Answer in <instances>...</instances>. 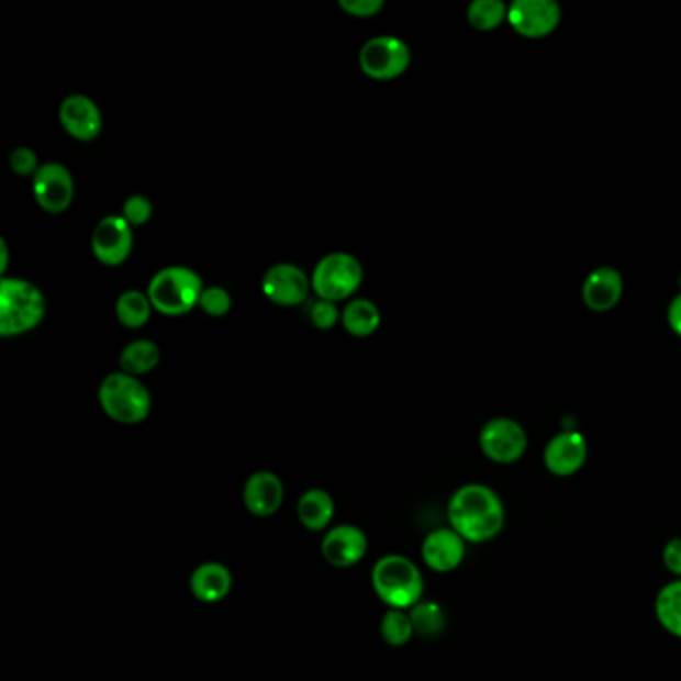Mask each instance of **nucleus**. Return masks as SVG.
Wrapping results in <instances>:
<instances>
[{
	"label": "nucleus",
	"mask_w": 681,
	"mask_h": 681,
	"mask_svg": "<svg viewBox=\"0 0 681 681\" xmlns=\"http://www.w3.org/2000/svg\"><path fill=\"white\" fill-rule=\"evenodd\" d=\"M342 326L354 338H368L380 328V310L368 298H351L342 308Z\"/></svg>",
	"instance_id": "obj_21"
},
{
	"label": "nucleus",
	"mask_w": 681,
	"mask_h": 681,
	"mask_svg": "<svg viewBox=\"0 0 681 681\" xmlns=\"http://www.w3.org/2000/svg\"><path fill=\"white\" fill-rule=\"evenodd\" d=\"M448 520L451 529L466 542L482 544L502 532L504 504L492 488L482 483H468L451 495Z\"/></svg>",
	"instance_id": "obj_1"
},
{
	"label": "nucleus",
	"mask_w": 681,
	"mask_h": 681,
	"mask_svg": "<svg viewBox=\"0 0 681 681\" xmlns=\"http://www.w3.org/2000/svg\"><path fill=\"white\" fill-rule=\"evenodd\" d=\"M668 322H670V328L681 338V294L671 300L670 308H668Z\"/></svg>",
	"instance_id": "obj_34"
},
{
	"label": "nucleus",
	"mask_w": 681,
	"mask_h": 681,
	"mask_svg": "<svg viewBox=\"0 0 681 681\" xmlns=\"http://www.w3.org/2000/svg\"><path fill=\"white\" fill-rule=\"evenodd\" d=\"M372 585L376 595L390 610H412L422 602L424 578L416 563L404 556L390 554L373 563Z\"/></svg>",
	"instance_id": "obj_3"
},
{
	"label": "nucleus",
	"mask_w": 681,
	"mask_h": 681,
	"mask_svg": "<svg viewBox=\"0 0 681 681\" xmlns=\"http://www.w3.org/2000/svg\"><path fill=\"white\" fill-rule=\"evenodd\" d=\"M380 634L384 637L386 644H390L394 648H402V646H406L416 632L412 626L410 614H406L404 610H390V612H386L382 622H380Z\"/></svg>",
	"instance_id": "obj_27"
},
{
	"label": "nucleus",
	"mask_w": 681,
	"mask_h": 681,
	"mask_svg": "<svg viewBox=\"0 0 681 681\" xmlns=\"http://www.w3.org/2000/svg\"><path fill=\"white\" fill-rule=\"evenodd\" d=\"M368 551V536L350 524L332 527L322 539V556L334 568H351L362 561Z\"/></svg>",
	"instance_id": "obj_14"
},
{
	"label": "nucleus",
	"mask_w": 681,
	"mask_h": 681,
	"mask_svg": "<svg viewBox=\"0 0 681 681\" xmlns=\"http://www.w3.org/2000/svg\"><path fill=\"white\" fill-rule=\"evenodd\" d=\"M192 595L204 604H219L232 590V573L220 561L200 563L190 576Z\"/></svg>",
	"instance_id": "obj_19"
},
{
	"label": "nucleus",
	"mask_w": 681,
	"mask_h": 681,
	"mask_svg": "<svg viewBox=\"0 0 681 681\" xmlns=\"http://www.w3.org/2000/svg\"><path fill=\"white\" fill-rule=\"evenodd\" d=\"M33 197L48 214H63L75 198V180L70 170L60 163H44L33 176Z\"/></svg>",
	"instance_id": "obj_10"
},
{
	"label": "nucleus",
	"mask_w": 681,
	"mask_h": 681,
	"mask_svg": "<svg viewBox=\"0 0 681 681\" xmlns=\"http://www.w3.org/2000/svg\"><path fill=\"white\" fill-rule=\"evenodd\" d=\"M99 404L110 420L132 426L148 417L153 408V395L141 382V378L119 370L104 376V380L100 382Z\"/></svg>",
	"instance_id": "obj_5"
},
{
	"label": "nucleus",
	"mask_w": 681,
	"mask_h": 681,
	"mask_svg": "<svg viewBox=\"0 0 681 681\" xmlns=\"http://www.w3.org/2000/svg\"><path fill=\"white\" fill-rule=\"evenodd\" d=\"M121 370L131 373V376H144V373L153 372L154 368L160 364V348L158 344L146 338L132 340L122 348L121 351Z\"/></svg>",
	"instance_id": "obj_23"
},
{
	"label": "nucleus",
	"mask_w": 681,
	"mask_h": 681,
	"mask_svg": "<svg viewBox=\"0 0 681 681\" xmlns=\"http://www.w3.org/2000/svg\"><path fill=\"white\" fill-rule=\"evenodd\" d=\"M263 292L276 306L297 308L310 297L312 280L297 264L278 263L264 272Z\"/></svg>",
	"instance_id": "obj_9"
},
{
	"label": "nucleus",
	"mask_w": 681,
	"mask_h": 681,
	"mask_svg": "<svg viewBox=\"0 0 681 681\" xmlns=\"http://www.w3.org/2000/svg\"><path fill=\"white\" fill-rule=\"evenodd\" d=\"M153 202L144 194H132L122 204V219L134 226H144L148 220L153 219Z\"/></svg>",
	"instance_id": "obj_30"
},
{
	"label": "nucleus",
	"mask_w": 681,
	"mask_h": 681,
	"mask_svg": "<svg viewBox=\"0 0 681 681\" xmlns=\"http://www.w3.org/2000/svg\"><path fill=\"white\" fill-rule=\"evenodd\" d=\"M244 505L256 517H268L280 510L284 502V483L275 472H254L244 483Z\"/></svg>",
	"instance_id": "obj_16"
},
{
	"label": "nucleus",
	"mask_w": 681,
	"mask_h": 681,
	"mask_svg": "<svg viewBox=\"0 0 681 681\" xmlns=\"http://www.w3.org/2000/svg\"><path fill=\"white\" fill-rule=\"evenodd\" d=\"M358 63L366 77L386 82L406 72L412 63V53L402 38L392 34H380L362 44Z\"/></svg>",
	"instance_id": "obj_7"
},
{
	"label": "nucleus",
	"mask_w": 681,
	"mask_h": 681,
	"mask_svg": "<svg viewBox=\"0 0 681 681\" xmlns=\"http://www.w3.org/2000/svg\"><path fill=\"white\" fill-rule=\"evenodd\" d=\"M46 314V300L38 286L2 276L0 280V336L14 338L36 328Z\"/></svg>",
	"instance_id": "obj_2"
},
{
	"label": "nucleus",
	"mask_w": 681,
	"mask_h": 681,
	"mask_svg": "<svg viewBox=\"0 0 681 681\" xmlns=\"http://www.w3.org/2000/svg\"><path fill=\"white\" fill-rule=\"evenodd\" d=\"M312 292L330 302H348L362 286L364 268L350 253H330L322 256L312 275Z\"/></svg>",
	"instance_id": "obj_6"
},
{
	"label": "nucleus",
	"mask_w": 681,
	"mask_h": 681,
	"mask_svg": "<svg viewBox=\"0 0 681 681\" xmlns=\"http://www.w3.org/2000/svg\"><path fill=\"white\" fill-rule=\"evenodd\" d=\"M9 268V244L4 238H0V275H7Z\"/></svg>",
	"instance_id": "obj_35"
},
{
	"label": "nucleus",
	"mask_w": 681,
	"mask_h": 681,
	"mask_svg": "<svg viewBox=\"0 0 681 681\" xmlns=\"http://www.w3.org/2000/svg\"><path fill=\"white\" fill-rule=\"evenodd\" d=\"M9 166L14 175L34 176L43 165L38 163V154L34 153L33 148L16 146L9 156Z\"/></svg>",
	"instance_id": "obj_31"
},
{
	"label": "nucleus",
	"mask_w": 681,
	"mask_h": 681,
	"mask_svg": "<svg viewBox=\"0 0 681 681\" xmlns=\"http://www.w3.org/2000/svg\"><path fill=\"white\" fill-rule=\"evenodd\" d=\"M680 284H681V278H680Z\"/></svg>",
	"instance_id": "obj_36"
},
{
	"label": "nucleus",
	"mask_w": 681,
	"mask_h": 681,
	"mask_svg": "<svg viewBox=\"0 0 681 681\" xmlns=\"http://www.w3.org/2000/svg\"><path fill=\"white\" fill-rule=\"evenodd\" d=\"M624 292V280L614 268H595L583 282L582 297L585 306L595 312H607L617 306Z\"/></svg>",
	"instance_id": "obj_18"
},
{
	"label": "nucleus",
	"mask_w": 681,
	"mask_h": 681,
	"mask_svg": "<svg viewBox=\"0 0 681 681\" xmlns=\"http://www.w3.org/2000/svg\"><path fill=\"white\" fill-rule=\"evenodd\" d=\"M338 7L354 19H372L384 9V0H338Z\"/></svg>",
	"instance_id": "obj_32"
},
{
	"label": "nucleus",
	"mask_w": 681,
	"mask_h": 681,
	"mask_svg": "<svg viewBox=\"0 0 681 681\" xmlns=\"http://www.w3.org/2000/svg\"><path fill=\"white\" fill-rule=\"evenodd\" d=\"M480 448L492 461L512 464L526 451V432L510 417H494L480 432Z\"/></svg>",
	"instance_id": "obj_12"
},
{
	"label": "nucleus",
	"mask_w": 681,
	"mask_h": 681,
	"mask_svg": "<svg viewBox=\"0 0 681 681\" xmlns=\"http://www.w3.org/2000/svg\"><path fill=\"white\" fill-rule=\"evenodd\" d=\"M410 619L417 636L436 637L446 627V614L436 602H420L410 610Z\"/></svg>",
	"instance_id": "obj_25"
},
{
	"label": "nucleus",
	"mask_w": 681,
	"mask_h": 681,
	"mask_svg": "<svg viewBox=\"0 0 681 681\" xmlns=\"http://www.w3.org/2000/svg\"><path fill=\"white\" fill-rule=\"evenodd\" d=\"M507 21V7L500 0H476L468 7V22L478 31H494Z\"/></svg>",
	"instance_id": "obj_26"
},
{
	"label": "nucleus",
	"mask_w": 681,
	"mask_h": 681,
	"mask_svg": "<svg viewBox=\"0 0 681 681\" xmlns=\"http://www.w3.org/2000/svg\"><path fill=\"white\" fill-rule=\"evenodd\" d=\"M561 11L554 0H516L507 7V22L520 36L544 38L560 24Z\"/></svg>",
	"instance_id": "obj_11"
},
{
	"label": "nucleus",
	"mask_w": 681,
	"mask_h": 681,
	"mask_svg": "<svg viewBox=\"0 0 681 681\" xmlns=\"http://www.w3.org/2000/svg\"><path fill=\"white\" fill-rule=\"evenodd\" d=\"M134 246L132 226L122 214H109L97 222L90 234V250L104 266H121L131 258Z\"/></svg>",
	"instance_id": "obj_8"
},
{
	"label": "nucleus",
	"mask_w": 681,
	"mask_h": 681,
	"mask_svg": "<svg viewBox=\"0 0 681 681\" xmlns=\"http://www.w3.org/2000/svg\"><path fill=\"white\" fill-rule=\"evenodd\" d=\"M588 458V444L578 432H561L551 438L544 451V464L554 476H573L580 472Z\"/></svg>",
	"instance_id": "obj_17"
},
{
	"label": "nucleus",
	"mask_w": 681,
	"mask_h": 681,
	"mask_svg": "<svg viewBox=\"0 0 681 681\" xmlns=\"http://www.w3.org/2000/svg\"><path fill=\"white\" fill-rule=\"evenodd\" d=\"M466 539L451 527H439L429 532L422 544V558L429 570L448 573L460 566L466 556Z\"/></svg>",
	"instance_id": "obj_15"
},
{
	"label": "nucleus",
	"mask_w": 681,
	"mask_h": 681,
	"mask_svg": "<svg viewBox=\"0 0 681 681\" xmlns=\"http://www.w3.org/2000/svg\"><path fill=\"white\" fill-rule=\"evenodd\" d=\"M334 512H336L334 498L322 488H312L298 500V520L310 532H322L324 527H328Z\"/></svg>",
	"instance_id": "obj_20"
},
{
	"label": "nucleus",
	"mask_w": 681,
	"mask_h": 681,
	"mask_svg": "<svg viewBox=\"0 0 681 681\" xmlns=\"http://www.w3.org/2000/svg\"><path fill=\"white\" fill-rule=\"evenodd\" d=\"M656 615L663 629L671 636L681 637V580L671 582L658 593Z\"/></svg>",
	"instance_id": "obj_24"
},
{
	"label": "nucleus",
	"mask_w": 681,
	"mask_h": 681,
	"mask_svg": "<svg viewBox=\"0 0 681 681\" xmlns=\"http://www.w3.org/2000/svg\"><path fill=\"white\" fill-rule=\"evenodd\" d=\"M198 308L209 314L212 319H220V316H226L231 312L232 297L231 292L222 286H206L202 290V297L198 302Z\"/></svg>",
	"instance_id": "obj_28"
},
{
	"label": "nucleus",
	"mask_w": 681,
	"mask_h": 681,
	"mask_svg": "<svg viewBox=\"0 0 681 681\" xmlns=\"http://www.w3.org/2000/svg\"><path fill=\"white\" fill-rule=\"evenodd\" d=\"M308 319L320 330L334 328L342 319V310L336 302L322 300L316 298L314 302H310L308 306Z\"/></svg>",
	"instance_id": "obj_29"
},
{
	"label": "nucleus",
	"mask_w": 681,
	"mask_h": 681,
	"mask_svg": "<svg viewBox=\"0 0 681 681\" xmlns=\"http://www.w3.org/2000/svg\"><path fill=\"white\" fill-rule=\"evenodd\" d=\"M153 302L143 290H124L121 297L116 298L114 314L124 328L138 330L148 324L153 316Z\"/></svg>",
	"instance_id": "obj_22"
},
{
	"label": "nucleus",
	"mask_w": 681,
	"mask_h": 681,
	"mask_svg": "<svg viewBox=\"0 0 681 681\" xmlns=\"http://www.w3.org/2000/svg\"><path fill=\"white\" fill-rule=\"evenodd\" d=\"M204 288L202 278L192 268L165 266L150 278L146 294L156 312L165 316H185L198 308Z\"/></svg>",
	"instance_id": "obj_4"
},
{
	"label": "nucleus",
	"mask_w": 681,
	"mask_h": 681,
	"mask_svg": "<svg viewBox=\"0 0 681 681\" xmlns=\"http://www.w3.org/2000/svg\"><path fill=\"white\" fill-rule=\"evenodd\" d=\"M58 122L72 138L90 143L102 131V112L87 94H68L58 107Z\"/></svg>",
	"instance_id": "obj_13"
},
{
	"label": "nucleus",
	"mask_w": 681,
	"mask_h": 681,
	"mask_svg": "<svg viewBox=\"0 0 681 681\" xmlns=\"http://www.w3.org/2000/svg\"><path fill=\"white\" fill-rule=\"evenodd\" d=\"M663 563L666 568L681 578V538H673L663 548Z\"/></svg>",
	"instance_id": "obj_33"
}]
</instances>
